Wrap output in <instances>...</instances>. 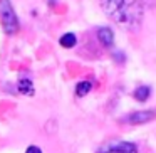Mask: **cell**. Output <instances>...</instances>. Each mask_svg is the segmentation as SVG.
<instances>
[{
    "mask_svg": "<svg viewBox=\"0 0 156 153\" xmlns=\"http://www.w3.org/2000/svg\"><path fill=\"white\" fill-rule=\"evenodd\" d=\"M91 89H92V84L89 81H81L77 86H76V94L77 96H86Z\"/></svg>",
    "mask_w": 156,
    "mask_h": 153,
    "instance_id": "9",
    "label": "cell"
},
{
    "mask_svg": "<svg viewBox=\"0 0 156 153\" xmlns=\"http://www.w3.org/2000/svg\"><path fill=\"white\" fill-rule=\"evenodd\" d=\"M154 118H156V111L146 109V111H136V113H131L128 116H122L121 121L129 123V125H143V123H148Z\"/></svg>",
    "mask_w": 156,
    "mask_h": 153,
    "instance_id": "3",
    "label": "cell"
},
{
    "mask_svg": "<svg viewBox=\"0 0 156 153\" xmlns=\"http://www.w3.org/2000/svg\"><path fill=\"white\" fill-rule=\"evenodd\" d=\"M104 14L126 31H138L144 9L139 0H101Z\"/></svg>",
    "mask_w": 156,
    "mask_h": 153,
    "instance_id": "1",
    "label": "cell"
},
{
    "mask_svg": "<svg viewBox=\"0 0 156 153\" xmlns=\"http://www.w3.org/2000/svg\"><path fill=\"white\" fill-rule=\"evenodd\" d=\"M25 153H42V150L39 148V146L32 145V146H29V148H27V151H25Z\"/></svg>",
    "mask_w": 156,
    "mask_h": 153,
    "instance_id": "10",
    "label": "cell"
},
{
    "mask_svg": "<svg viewBox=\"0 0 156 153\" xmlns=\"http://www.w3.org/2000/svg\"><path fill=\"white\" fill-rule=\"evenodd\" d=\"M59 44H61L62 47H66V49H71V47H74V46L77 44V37H76V34H72V32H67V34H64L61 39H59Z\"/></svg>",
    "mask_w": 156,
    "mask_h": 153,
    "instance_id": "7",
    "label": "cell"
},
{
    "mask_svg": "<svg viewBox=\"0 0 156 153\" xmlns=\"http://www.w3.org/2000/svg\"><path fill=\"white\" fill-rule=\"evenodd\" d=\"M98 39L104 47H111L112 42H114V34L109 27H101L98 29Z\"/></svg>",
    "mask_w": 156,
    "mask_h": 153,
    "instance_id": "5",
    "label": "cell"
},
{
    "mask_svg": "<svg viewBox=\"0 0 156 153\" xmlns=\"http://www.w3.org/2000/svg\"><path fill=\"white\" fill-rule=\"evenodd\" d=\"M0 24L5 34L14 35L19 32L20 25H19V19L15 15V10L12 7L10 0H2L0 2Z\"/></svg>",
    "mask_w": 156,
    "mask_h": 153,
    "instance_id": "2",
    "label": "cell"
},
{
    "mask_svg": "<svg viewBox=\"0 0 156 153\" xmlns=\"http://www.w3.org/2000/svg\"><path fill=\"white\" fill-rule=\"evenodd\" d=\"M17 88H19V93H22V94H29V96L34 94V84H32L30 79H20Z\"/></svg>",
    "mask_w": 156,
    "mask_h": 153,
    "instance_id": "8",
    "label": "cell"
},
{
    "mask_svg": "<svg viewBox=\"0 0 156 153\" xmlns=\"http://www.w3.org/2000/svg\"><path fill=\"white\" fill-rule=\"evenodd\" d=\"M149 94H151V88H149V86H139V88H136L134 93H133L134 99L139 103H144L146 99L149 98Z\"/></svg>",
    "mask_w": 156,
    "mask_h": 153,
    "instance_id": "6",
    "label": "cell"
},
{
    "mask_svg": "<svg viewBox=\"0 0 156 153\" xmlns=\"http://www.w3.org/2000/svg\"><path fill=\"white\" fill-rule=\"evenodd\" d=\"M99 153H138V150H136V146L133 145V143L119 141V143L108 145L106 148H102Z\"/></svg>",
    "mask_w": 156,
    "mask_h": 153,
    "instance_id": "4",
    "label": "cell"
}]
</instances>
